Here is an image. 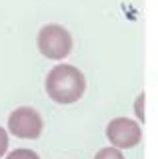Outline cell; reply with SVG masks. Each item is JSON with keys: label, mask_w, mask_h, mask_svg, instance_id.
<instances>
[{"label": "cell", "mask_w": 158, "mask_h": 159, "mask_svg": "<svg viewBox=\"0 0 158 159\" xmlns=\"http://www.w3.org/2000/svg\"><path fill=\"white\" fill-rule=\"evenodd\" d=\"M44 89H46L48 98H50L52 102L68 106V103L78 102V99L84 96L86 78L76 66L60 64V66H54L50 72L46 74Z\"/></svg>", "instance_id": "6da1fadb"}, {"label": "cell", "mask_w": 158, "mask_h": 159, "mask_svg": "<svg viewBox=\"0 0 158 159\" xmlns=\"http://www.w3.org/2000/svg\"><path fill=\"white\" fill-rule=\"evenodd\" d=\"M40 54L48 60H64L72 52V36L60 24H46L40 28L36 38Z\"/></svg>", "instance_id": "7a4b0ae2"}, {"label": "cell", "mask_w": 158, "mask_h": 159, "mask_svg": "<svg viewBox=\"0 0 158 159\" xmlns=\"http://www.w3.org/2000/svg\"><path fill=\"white\" fill-rule=\"evenodd\" d=\"M42 129H44L42 116L34 107L22 106V107H16L10 116H8V131H10L14 137L36 139V137H40Z\"/></svg>", "instance_id": "3957f363"}, {"label": "cell", "mask_w": 158, "mask_h": 159, "mask_svg": "<svg viewBox=\"0 0 158 159\" xmlns=\"http://www.w3.org/2000/svg\"><path fill=\"white\" fill-rule=\"evenodd\" d=\"M106 137L110 141V145L118 149H132L142 139L140 123L130 117H114L106 125Z\"/></svg>", "instance_id": "277c9868"}, {"label": "cell", "mask_w": 158, "mask_h": 159, "mask_svg": "<svg viewBox=\"0 0 158 159\" xmlns=\"http://www.w3.org/2000/svg\"><path fill=\"white\" fill-rule=\"evenodd\" d=\"M94 159H124V155H122V149L112 145V147H102L94 155Z\"/></svg>", "instance_id": "5b68a950"}, {"label": "cell", "mask_w": 158, "mask_h": 159, "mask_svg": "<svg viewBox=\"0 0 158 159\" xmlns=\"http://www.w3.org/2000/svg\"><path fill=\"white\" fill-rule=\"evenodd\" d=\"M6 159H40V157H38V153L32 151V149L20 147V149H14V151H10L6 155Z\"/></svg>", "instance_id": "8992f818"}, {"label": "cell", "mask_w": 158, "mask_h": 159, "mask_svg": "<svg viewBox=\"0 0 158 159\" xmlns=\"http://www.w3.org/2000/svg\"><path fill=\"white\" fill-rule=\"evenodd\" d=\"M134 113H136V119L144 123V92L138 93L136 102H134Z\"/></svg>", "instance_id": "52a82bcc"}, {"label": "cell", "mask_w": 158, "mask_h": 159, "mask_svg": "<svg viewBox=\"0 0 158 159\" xmlns=\"http://www.w3.org/2000/svg\"><path fill=\"white\" fill-rule=\"evenodd\" d=\"M6 149H8V133H6V129L0 127V157L6 153Z\"/></svg>", "instance_id": "ba28073f"}]
</instances>
